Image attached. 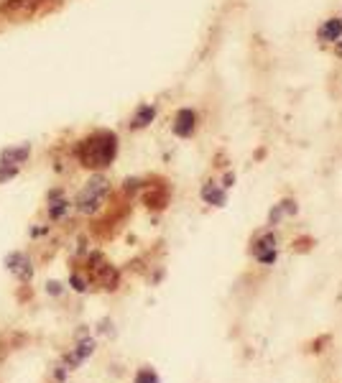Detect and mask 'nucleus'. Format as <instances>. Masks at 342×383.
I'll return each instance as SVG.
<instances>
[{"label": "nucleus", "instance_id": "obj_1", "mask_svg": "<svg viewBox=\"0 0 342 383\" xmlns=\"http://www.w3.org/2000/svg\"><path fill=\"white\" fill-rule=\"evenodd\" d=\"M115 153H117V138L113 133H108V131L90 136V138H84L79 143V161L87 169L110 167Z\"/></svg>", "mask_w": 342, "mask_h": 383}, {"label": "nucleus", "instance_id": "obj_2", "mask_svg": "<svg viewBox=\"0 0 342 383\" xmlns=\"http://www.w3.org/2000/svg\"><path fill=\"white\" fill-rule=\"evenodd\" d=\"M105 194H108V179L92 176L90 182H87V187H84V189L79 192V197H77V207L90 215V212H95V209L102 205Z\"/></svg>", "mask_w": 342, "mask_h": 383}, {"label": "nucleus", "instance_id": "obj_3", "mask_svg": "<svg viewBox=\"0 0 342 383\" xmlns=\"http://www.w3.org/2000/svg\"><path fill=\"white\" fill-rule=\"evenodd\" d=\"M253 256L260 261V263H274L276 261V238L271 233L260 235L258 241L253 243Z\"/></svg>", "mask_w": 342, "mask_h": 383}, {"label": "nucleus", "instance_id": "obj_4", "mask_svg": "<svg viewBox=\"0 0 342 383\" xmlns=\"http://www.w3.org/2000/svg\"><path fill=\"white\" fill-rule=\"evenodd\" d=\"M194 128H197V115H194L192 110H179L174 120V133L187 138V136L194 133Z\"/></svg>", "mask_w": 342, "mask_h": 383}, {"label": "nucleus", "instance_id": "obj_5", "mask_svg": "<svg viewBox=\"0 0 342 383\" xmlns=\"http://www.w3.org/2000/svg\"><path fill=\"white\" fill-rule=\"evenodd\" d=\"M319 41H325V44H334V41H340L342 39V21L340 18H327L325 24L319 26Z\"/></svg>", "mask_w": 342, "mask_h": 383}, {"label": "nucleus", "instance_id": "obj_6", "mask_svg": "<svg viewBox=\"0 0 342 383\" xmlns=\"http://www.w3.org/2000/svg\"><path fill=\"white\" fill-rule=\"evenodd\" d=\"M202 197H205V202L217 205V207H222V205H225V192L220 189L217 184H207V187L202 189Z\"/></svg>", "mask_w": 342, "mask_h": 383}, {"label": "nucleus", "instance_id": "obj_7", "mask_svg": "<svg viewBox=\"0 0 342 383\" xmlns=\"http://www.w3.org/2000/svg\"><path fill=\"white\" fill-rule=\"evenodd\" d=\"M26 156H28V149H26V146L23 149H8L3 153V164H6V167H16V164H21Z\"/></svg>", "mask_w": 342, "mask_h": 383}, {"label": "nucleus", "instance_id": "obj_8", "mask_svg": "<svg viewBox=\"0 0 342 383\" xmlns=\"http://www.w3.org/2000/svg\"><path fill=\"white\" fill-rule=\"evenodd\" d=\"M41 3H46V0H10L6 10H36Z\"/></svg>", "mask_w": 342, "mask_h": 383}, {"label": "nucleus", "instance_id": "obj_9", "mask_svg": "<svg viewBox=\"0 0 342 383\" xmlns=\"http://www.w3.org/2000/svg\"><path fill=\"white\" fill-rule=\"evenodd\" d=\"M153 115H156V110L151 108V105L141 108V110H138V115L133 118V128H143V125H149L151 120H153Z\"/></svg>", "mask_w": 342, "mask_h": 383}, {"label": "nucleus", "instance_id": "obj_10", "mask_svg": "<svg viewBox=\"0 0 342 383\" xmlns=\"http://www.w3.org/2000/svg\"><path fill=\"white\" fill-rule=\"evenodd\" d=\"M135 383H159V375L153 373V371H149V368H146V371H141V373H138Z\"/></svg>", "mask_w": 342, "mask_h": 383}, {"label": "nucleus", "instance_id": "obj_11", "mask_svg": "<svg viewBox=\"0 0 342 383\" xmlns=\"http://www.w3.org/2000/svg\"><path fill=\"white\" fill-rule=\"evenodd\" d=\"M337 54H342V44H337Z\"/></svg>", "mask_w": 342, "mask_h": 383}]
</instances>
